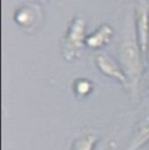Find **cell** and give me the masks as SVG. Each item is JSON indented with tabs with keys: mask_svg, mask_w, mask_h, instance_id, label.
I'll list each match as a JSON object with an SVG mask.
<instances>
[{
	"mask_svg": "<svg viewBox=\"0 0 149 150\" xmlns=\"http://www.w3.org/2000/svg\"><path fill=\"white\" fill-rule=\"evenodd\" d=\"M118 57L119 64L128 79L129 90L135 96L142 77V58L145 57L136 38L134 26V13L131 15L128 14L126 18L123 34L118 45Z\"/></svg>",
	"mask_w": 149,
	"mask_h": 150,
	"instance_id": "1",
	"label": "cell"
},
{
	"mask_svg": "<svg viewBox=\"0 0 149 150\" xmlns=\"http://www.w3.org/2000/svg\"><path fill=\"white\" fill-rule=\"evenodd\" d=\"M85 29L86 21L83 18L74 16L71 19L62 42V56L65 61L71 62L79 56L86 41Z\"/></svg>",
	"mask_w": 149,
	"mask_h": 150,
	"instance_id": "2",
	"label": "cell"
},
{
	"mask_svg": "<svg viewBox=\"0 0 149 150\" xmlns=\"http://www.w3.org/2000/svg\"><path fill=\"white\" fill-rule=\"evenodd\" d=\"M134 26L136 38L146 59L149 40V4L147 0H138L134 7Z\"/></svg>",
	"mask_w": 149,
	"mask_h": 150,
	"instance_id": "3",
	"label": "cell"
},
{
	"mask_svg": "<svg viewBox=\"0 0 149 150\" xmlns=\"http://www.w3.org/2000/svg\"><path fill=\"white\" fill-rule=\"evenodd\" d=\"M42 9L38 4L25 2L15 8L13 14L14 22L23 30H35L42 21Z\"/></svg>",
	"mask_w": 149,
	"mask_h": 150,
	"instance_id": "4",
	"label": "cell"
},
{
	"mask_svg": "<svg viewBox=\"0 0 149 150\" xmlns=\"http://www.w3.org/2000/svg\"><path fill=\"white\" fill-rule=\"evenodd\" d=\"M94 63L96 67L98 68V70L105 75L109 78H112L114 80H116L119 84H121L123 87L129 90V84H128V79L125 75L123 70L121 69L120 64H118L113 58H111L109 55L104 54V52H99L96 55L94 58Z\"/></svg>",
	"mask_w": 149,
	"mask_h": 150,
	"instance_id": "5",
	"label": "cell"
},
{
	"mask_svg": "<svg viewBox=\"0 0 149 150\" xmlns=\"http://www.w3.org/2000/svg\"><path fill=\"white\" fill-rule=\"evenodd\" d=\"M149 142V108L136 123L126 150H138Z\"/></svg>",
	"mask_w": 149,
	"mask_h": 150,
	"instance_id": "6",
	"label": "cell"
},
{
	"mask_svg": "<svg viewBox=\"0 0 149 150\" xmlns=\"http://www.w3.org/2000/svg\"><path fill=\"white\" fill-rule=\"evenodd\" d=\"M112 36H113V28L107 23H103L92 34L86 36L85 45L93 50L101 49L111 42Z\"/></svg>",
	"mask_w": 149,
	"mask_h": 150,
	"instance_id": "7",
	"label": "cell"
},
{
	"mask_svg": "<svg viewBox=\"0 0 149 150\" xmlns=\"http://www.w3.org/2000/svg\"><path fill=\"white\" fill-rule=\"evenodd\" d=\"M99 135L94 130H86L82 135L77 136L71 144V150H94Z\"/></svg>",
	"mask_w": 149,
	"mask_h": 150,
	"instance_id": "8",
	"label": "cell"
},
{
	"mask_svg": "<svg viewBox=\"0 0 149 150\" xmlns=\"http://www.w3.org/2000/svg\"><path fill=\"white\" fill-rule=\"evenodd\" d=\"M93 90V85L90 80L80 78L77 79L74 84V91L76 92L77 96L79 97H86L87 94L91 93V91Z\"/></svg>",
	"mask_w": 149,
	"mask_h": 150,
	"instance_id": "9",
	"label": "cell"
},
{
	"mask_svg": "<svg viewBox=\"0 0 149 150\" xmlns=\"http://www.w3.org/2000/svg\"><path fill=\"white\" fill-rule=\"evenodd\" d=\"M146 62L149 65V40H148V45H147V54H146Z\"/></svg>",
	"mask_w": 149,
	"mask_h": 150,
	"instance_id": "10",
	"label": "cell"
},
{
	"mask_svg": "<svg viewBox=\"0 0 149 150\" xmlns=\"http://www.w3.org/2000/svg\"><path fill=\"white\" fill-rule=\"evenodd\" d=\"M38 1H41V2H45V1H48V0H38Z\"/></svg>",
	"mask_w": 149,
	"mask_h": 150,
	"instance_id": "11",
	"label": "cell"
},
{
	"mask_svg": "<svg viewBox=\"0 0 149 150\" xmlns=\"http://www.w3.org/2000/svg\"><path fill=\"white\" fill-rule=\"evenodd\" d=\"M148 94H149V87H148Z\"/></svg>",
	"mask_w": 149,
	"mask_h": 150,
	"instance_id": "12",
	"label": "cell"
}]
</instances>
